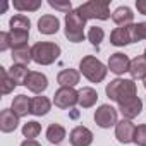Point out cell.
<instances>
[{
	"label": "cell",
	"instance_id": "cell-39",
	"mask_svg": "<svg viewBox=\"0 0 146 146\" xmlns=\"http://www.w3.org/2000/svg\"><path fill=\"white\" fill-rule=\"evenodd\" d=\"M144 57H146V50H144Z\"/></svg>",
	"mask_w": 146,
	"mask_h": 146
},
{
	"label": "cell",
	"instance_id": "cell-3",
	"mask_svg": "<svg viewBox=\"0 0 146 146\" xmlns=\"http://www.w3.org/2000/svg\"><path fill=\"white\" fill-rule=\"evenodd\" d=\"M33 60L40 65H52L60 57V46L52 41H38L31 46Z\"/></svg>",
	"mask_w": 146,
	"mask_h": 146
},
{
	"label": "cell",
	"instance_id": "cell-8",
	"mask_svg": "<svg viewBox=\"0 0 146 146\" xmlns=\"http://www.w3.org/2000/svg\"><path fill=\"white\" fill-rule=\"evenodd\" d=\"M134 134H136V125L132 120H127V119H122L117 122L115 125V137L119 143L122 144H129V143H134Z\"/></svg>",
	"mask_w": 146,
	"mask_h": 146
},
{
	"label": "cell",
	"instance_id": "cell-9",
	"mask_svg": "<svg viewBox=\"0 0 146 146\" xmlns=\"http://www.w3.org/2000/svg\"><path fill=\"white\" fill-rule=\"evenodd\" d=\"M107 67L110 69V72H113L115 76H122V74H125V72H129V69H131V58L125 53H122V52L112 53L110 58H108V65Z\"/></svg>",
	"mask_w": 146,
	"mask_h": 146
},
{
	"label": "cell",
	"instance_id": "cell-13",
	"mask_svg": "<svg viewBox=\"0 0 146 146\" xmlns=\"http://www.w3.org/2000/svg\"><path fill=\"white\" fill-rule=\"evenodd\" d=\"M110 43L113 46H125L129 43H134V38H132V24L122 26V28H115L110 33Z\"/></svg>",
	"mask_w": 146,
	"mask_h": 146
},
{
	"label": "cell",
	"instance_id": "cell-10",
	"mask_svg": "<svg viewBox=\"0 0 146 146\" xmlns=\"http://www.w3.org/2000/svg\"><path fill=\"white\" fill-rule=\"evenodd\" d=\"M117 110L122 113V117H124V119L132 120V119H136V117L143 112V100H141L139 96L129 98V100H125V102L119 103V108H117Z\"/></svg>",
	"mask_w": 146,
	"mask_h": 146
},
{
	"label": "cell",
	"instance_id": "cell-24",
	"mask_svg": "<svg viewBox=\"0 0 146 146\" xmlns=\"http://www.w3.org/2000/svg\"><path fill=\"white\" fill-rule=\"evenodd\" d=\"M31 60H33V52H31V48H29L28 45L12 48V62H14V64L28 65Z\"/></svg>",
	"mask_w": 146,
	"mask_h": 146
},
{
	"label": "cell",
	"instance_id": "cell-29",
	"mask_svg": "<svg viewBox=\"0 0 146 146\" xmlns=\"http://www.w3.org/2000/svg\"><path fill=\"white\" fill-rule=\"evenodd\" d=\"M103 38H105L103 28H100V26L90 28V31H88V40H90V43H91L93 46H100L102 41H103Z\"/></svg>",
	"mask_w": 146,
	"mask_h": 146
},
{
	"label": "cell",
	"instance_id": "cell-25",
	"mask_svg": "<svg viewBox=\"0 0 146 146\" xmlns=\"http://www.w3.org/2000/svg\"><path fill=\"white\" fill-rule=\"evenodd\" d=\"M9 28H11V31H28V33H29L31 21H29L24 14H16V16L11 17Z\"/></svg>",
	"mask_w": 146,
	"mask_h": 146
},
{
	"label": "cell",
	"instance_id": "cell-36",
	"mask_svg": "<svg viewBox=\"0 0 146 146\" xmlns=\"http://www.w3.org/2000/svg\"><path fill=\"white\" fill-rule=\"evenodd\" d=\"M21 146H41L36 139H24L23 143H21Z\"/></svg>",
	"mask_w": 146,
	"mask_h": 146
},
{
	"label": "cell",
	"instance_id": "cell-14",
	"mask_svg": "<svg viewBox=\"0 0 146 146\" xmlns=\"http://www.w3.org/2000/svg\"><path fill=\"white\" fill-rule=\"evenodd\" d=\"M81 78V72L76 69H64L58 72L57 76V83L60 84V88H74L79 83Z\"/></svg>",
	"mask_w": 146,
	"mask_h": 146
},
{
	"label": "cell",
	"instance_id": "cell-19",
	"mask_svg": "<svg viewBox=\"0 0 146 146\" xmlns=\"http://www.w3.org/2000/svg\"><path fill=\"white\" fill-rule=\"evenodd\" d=\"M11 108H12V112L21 119V117L31 113V98L26 96V95H17V96H14Z\"/></svg>",
	"mask_w": 146,
	"mask_h": 146
},
{
	"label": "cell",
	"instance_id": "cell-32",
	"mask_svg": "<svg viewBox=\"0 0 146 146\" xmlns=\"http://www.w3.org/2000/svg\"><path fill=\"white\" fill-rule=\"evenodd\" d=\"M132 38H134V43L141 41V40H146V23L132 24Z\"/></svg>",
	"mask_w": 146,
	"mask_h": 146
},
{
	"label": "cell",
	"instance_id": "cell-28",
	"mask_svg": "<svg viewBox=\"0 0 146 146\" xmlns=\"http://www.w3.org/2000/svg\"><path fill=\"white\" fill-rule=\"evenodd\" d=\"M40 132H41V124H38L36 120H29L23 125V136L26 139H35L38 137Z\"/></svg>",
	"mask_w": 146,
	"mask_h": 146
},
{
	"label": "cell",
	"instance_id": "cell-17",
	"mask_svg": "<svg viewBox=\"0 0 146 146\" xmlns=\"http://www.w3.org/2000/svg\"><path fill=\"white\" fill-rule=\"evenodd\" d=\"M112 21H113L119 28L132 24V21H134L132 9H131V7H127V5H120V7H117V9L112 12Z\"/></svg>",
	"mask_w": 146,
	"mask_h": 146
},
{
	"label": "cell",
	"instance_id": "cell-35",
	"mask_svg": "<svg viewBox=\"0 0 146 146\" xmlns=\"http://www.w3.org/2000/svg\"><path fill=\"white\" fill-rule=\"evenodd\" d=\"M136 9L139 14L146 16V0H136Z\"/></svg>",
	"mask_w": 146,
	"mask_h": 146
},
{
	"label": "cell",
	"instance_id": "cell-11",
	"mask_svg": "<svg viewBox=\"0 0 146 146\" xmlns=\"http://www.w3.org/2000/svg\"><path fill=\"white\" fill-rule=\"evenodd\" d=\"M69 141L72 146H90L93 143V132L84 125H78L69 132Z\"/></svg>",
	"mask_w": 146,
	"mask_h": 146
},
{
	"label": "cell",
	"instance_id": "cell-16",
	"mask_svg": "<svg viewBox=\"0 0 146 146\" xmlns=\"http://www.w3.org/2000/svg\"><path fill=\"white\" fill-rule=\"evenodd\" d=\"M19 125V117L12 112V108H5L0 113V131L2 132H12Z\"/></svg>",
	"mask_w": 146,
	"mask_h": 146
},
{
	"label": "cell",
	"instance_id": "cell-23",
	"mask_svg": "<svg viewBox=\"0 0 146 146\" xmlns=\"http://www.w3.org/2000/svg\"><path fill=\"white\" fill-rule=\"evenodd\" d=\"M96 100H98L96 90H93V88H90V86H84V88L79 90V107H83V108H91V107H95Z\"/></svg>",
	"mask_w": 146,
	"mask_h": 146
},
{
	"label": "cell",
	"instance_id": "cell-33",
	"mask_svg": "<svg viewBox=\"0 0 146 146\" xmlns=\"http://www.w3.org/2000/svg\"><path fill=\"white\" fill-rule=\"evenodd\" d=\"M134 143H136L137 146H146V124H141V125L136 127Z\"/></svg>",
	"mask_w": 146,
	"mask_h": 146
},
{
	"label": "cell",
	"instance_id": "cell-15",
	"mask_svg": "<svg viewBox=\"0 0 146 146\" xmlns=\"http://www.w3.org/2000/svg\"><path fill=\"white\" fill-rule=\"evenodd\" d=\"M60 29V21L57 19V16L52 14H45L40 17L38 21V31L41 35H55Z\"/></svg>",
	"mask_w": 146,
	"mask_h": 146
},
{
	"label": "cell",
	"instance_id": "cell-5",
	"mask_svg": "<svg viewBox=\"0 0 146 146\" xmlns=\"http://www.w3.org/2000/svg\"><path fill=\"white\" fill-rule=\"evenodd\" d=\"M84 21L90 19H100V21H107L110 19V5L107 0H90V2L79 5L76 9Z\"/></svg>",
	"mask_w": 146,
	"mask_h": 146
},
{
	"label": "cell",
	"instance_id": "cell-26",
	"mask_svg": "<svg viewBox=\"0 0 146 146\" xmlns=\"http://www.w3.org/2000/svg\"><path fill=\"white\" fill-rule=\"evenodd\" d=\"M12 5L21 12H35L41 7V0H14Z\"/></svg>",
	"mask_w": 146,
	"mask_h": 146
},
{
	"label": "cell",
	"instance_id": "cell-22",
	"mask_svg": "<svg viewBox=\"0 0 146 146\" xmlns=\"http://www.w3.org/2000/svg\"><path fill=\"white\" fill-rule=\"evenodd\" d=\"M65 136H67V132H65V127L64 125H60V124H50L48 125V129H46V139H48V143H52V144H55V146H58L64 139H65Z\"/></svg>",
	"mask_w": 146,
	"mask_h": 146
},
{
	"label": "cell",
	"instance_id": "cell-1",
	"mask_svg": "<svg viewBox=\"0 0 146 146\" xmlns=\"http://www.w3.org/2000/svg\"><path fill=\"white\" fill-rule=\"evenodd\" d=\"M105 93L107 96L112 100V102H117V103H122L129 98H134L137 96V86L134 83V79H113L107 84L105 88Z\"/></svg>",
	"mask_w": 146,
	"mask_h": 146
},
{
	"label": "cell",
	"instance_id": "cell-30",
	"mask_svg": "<svg viewBox=\"0 0 146 146\" xmlns=\"http://www.w3.org/2000/svg\"><path fill=\"white\" fill-rule=\"evenodd\" d=\"M9 33H11V40H12V48L28 45V40H29L28 31H9Z\"/></svg>",
	"mask_w": 146,
	"mask_h": 146
},
{
	"label": "cell",
	"instance_id": "cell-20",
	"mask_svg": "<svg viewBox=\"0 0 146 146\" xmlns=\"http://www.w3.org/2000/svg\"><path fill=\"white\" fill-rule=\"evenodd\" d=\"M52 108V102L46 98V96H35L31 98V113L36 115V117H43L50 112Z\"/></svg>",
	"mask_w": 146,
	"mask_h": 146
},
{
	"label": "cell",
	"instance_id": "cell-27",
	"mask_svg": "<svg viewBox=\"0 0 146 146\" xmlns=\"http://www.w3.org/2000/svg\"><path fill=\"white\" fill-rule=\"evenodd\" d=\"M0 76H2V83H0V84H2V95L12 93L17 84L12 81V78L9 76V70H7L5 67H0Z\"/></svg>",
	"mask_w": 146,
	"mask_h": 146
},
{
	"label": "cell",
	"instance_id": "cell-18",
	"mask_svg": "<svg viewBox=\"0 0 146 146\" xmlns=\"http://www.w3.org/2000/svg\"><path fill=\"white\" fill-rule=\"evenodd\" d=\"M131 78L136 81H144L146 79V57L144 55H137L136 58L131 60V69H129Z\"/></svg>",
	"mask_w": 146,
	"mask_h": 146
},
{
	"label": "cell",
	"instance_id": "cell-31",
	"mask_svg": "<svg viewBox=\"0 0 146 146\" xmlns=\"http://www.w3.org/2000/svg\"><path fill=\"white\" fill-rule=\"evenodd\" d=\"M48 5L58 12H64L65 16L69 12H72V4H70V0H48Z\"/></svg>",
	"mask_w": 146,
	"mask_h": 146
},
{
	"label": "cell",
	"instance_id": "cell-4",
	"mask_svg": "<svg viewBox=\"0 0 146 146\" xmlns=\"http://www.w3.org/2000/svg\"><path fill=\"white\" fill-rule=\"evenodd\" d=\"M84 26H86V21L74 9L72 12H69L65 16V28H64L65 38L70 43H81L84 40Z\"/></svg>",
	"mask_w": 146,
	"mask_h": 146
},
{
	"label": "cell",
	"instance_id": "cell-6",
	"mask_svg": "<svg viewBox=\"0 0 146 146\" xmlns=\"http://www.w3.org/2000/svg\"><path fill=\"white\" fill-rule=\"evenodd\" d=\"M53 105L62 110L79 105V91H76L74 88H58L53 95Z\"/></svg>",
	"mask_w": 146,
	"mask_h": 146
},
{
	"label": "cell",
	"instance_id": "cell-34",
	"mask_svg": "<svg viewBox=\"0 0 146 146\" xmlns=\"http://www.w3.org/2000/svg\"><path fill=\"white\" fill-rule=\"evenodd\" d=\"M12 48V40H11V33L7 31H2L0 33V52H5Z\"/></svg>",
	"mask_w": 146,
	"mask_h": 146
},
{
	"label": "cell",
	"instance_id": "cell-7",
	"mask_svg": "<svg viewBox=\"0 0 146 146\" xmlns=\"http://www.w3.org/2000/svg\"><path fill=\"white\" fill-rule=\"evenodd\" d=\"M117 108H113L112 105L105 103V105H100L96 110H95V122L98 127L102 129H110L113 125H117Z\"/></svg>",
	"mask_w": 146,
	"mask_h": 146
},
{
	"label": "cell",
	"instance_id": "cell-2",
	"mask_svg": "<svg viewBox=\"0 0 146 146\" xmlns=\"http://www.w3.org/2000/svg\"><path fill=\"white\" fill-rule=\"evenodd\" d=\"M79 72H81V74H83L88 81L98 84V83H102V81L107 78L108 69H107V65H105L102 60H98L96 57L86 55V57H83L81 62H79Z\"/></svg>",
	"mask_w": 146,
	"mask_h": 146
},
{
	"label": "cell",
	"instance_id": "cell-12",
	"mask_svg": "<svg viewBox=\"0 0 146 146\" xmlns=\"http://www.w3.org/2000/svg\"><path fill=\"white\" fill-rule=\"evenodd\" d=\"M26 88L35 95H41L48 88V78L43 74V72L31 70L29 76H28V81H26Z\"/></svg>",
	"mask_w": 146,
	"mask_h": 146
},
{
	"label": "cell",
	"instance_id": "cell-37",
	"mask_svg": "<svg viewBox=\"0 0 146 146\" xmlns=\"http://www.w3.org/2000/svg\"><path fill=\"white\" fill-rule=\"evenodd\" d=\"M7 7H9V4L5 2V4H4V7H2V12H5V11H7Z\"/></svg>",
	"mask_w": 146,
	"mask_h": 146
},
{
	"label": "cell",
	"instance_id": "cell-21",
	"mask_svg": "<svg viewBox=\"0 0 146 146\" xmlns=\"http://www.w3.org/2000/svg\"><path fill=\"white\" fill-rule=\"evenodd\" d=\"M29 72H31V70L28 69V65L12 64V67L9 69V76L12 78V81H14L17 86H26V81H28Z\"/></svg>",
	"mask_w": 146,
	"mask_h": 146
},
{
	"label": "cell",
	"instance_id": "cell-38",
	"mask_svg": "<svg viewBox=\"0 0 146 146\" xmlns=\"http://www.w3.org/2000/svg\"><path fill=\"white\" fill-rule=\"evenodd\" d=\"M144 90H146V79H144Z\"/></svg>",
	"mask_w": 146,
	"mask_h": 146
}]
</instances>
